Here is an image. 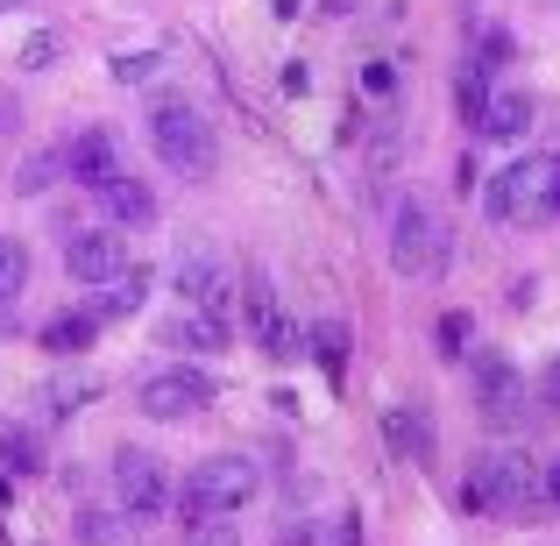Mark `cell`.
Listing matches in <instances>:
<instances>
[{"label":"cell","instance_id":"8","mask_svg":"<svg viewBox=\"0 0 560 546\" xmlns=\"http://www.w3.org/2000/svg\"><path fill=\"white\" fill-rule=\"evenodd\" d=\"M65 270H71V284H85V291H107L114 277L128 270V242H121V228H71L65 234Z\"/></svg>","mask_w":560,"mask_h":546},{"label":"cell","instance_id":"17","mask_svg":"<svg viewBox=\"0 0 560 546\" xmlns=\"http://www.w3.org/2000/svg\"><path fill=\"white\" fill-rule=\"evenodd\" d=\"M36 341H43V356H85L100 341V320L93 313H50Z\"/></svg>","mask_w":560,"mask_h":546},{"label":"cell","instance_id":"18","mask_svg":"<svg viewBox=\"0 0 560 546\" xmlns=\"http://www.w3.org/2000/svg\"><path fill=\"white\" fill-rule=\"evenodd\" d=\"M383 448H397V454H411V462H425V454H433L425 411H419V405H390V411H383Z\"/></svg>","mask_w":560,"mask_h":546},{"label":"cell","instance_id":"31","mask_svg":"<svg viewBox=\"0 0 560 546\" xmlns=\"http://www.w3.org/2000/svg\"><path fill=\"white\" fill-rule=\"evenodd\" d=\"M539 405H547L553 419H560V356L547 362V376H539Z\"/></svg>","mask_w":560,"mask_h":546},{"label":"cell","instance_id":"23","mask_svg":"<svg viewBox=\"0 0 560 546\" xmlns=\"http://www.w3.org/2000/svg\"><path fill=\"white\" fill-rule=\"evenodd\" d=\"M256 348H262L270 362H291V356H299V327H291L284 305H277L270 320H256Z\"/></svg>","mask_w":560,"mask_h":546},{"label":"cell","instance_id":"12","mask_svg":"<svg viewBox=\"0 0 560 546\" xmlns=\"http://www.w3.org/2000/svg\"><path fill=\"white\" fill-rule=\"evenodd\" d=\"M476 397H482V419H490V426H518L525 419V383H518V369H511L504 356H482Z\"/></svg>","mask_w":560,"mask_h":546},{"label":"cell","instance_id":"24","mask_svg":"<svg viewBox=\"0 0 560 546\" xmlns=\"http://www.w3.org/2000/svg\"><path fill=\"white\" fill-rule=\"evenodd\" d=\"M57 57H65V36H57V28H36V36H22L14 65H22V71H50Z\"/></svg>","mask_w":560,"mask_h":546},{"label":"cell","instance_id":"25","mask_svg":"<svg viewBox=\"0 0 560 546\" xmlns=\"http://www.w3.org/2000/svg\"><path fill=\"white\" fill-rule=\"evenodd\" d=\"M164 71V50H114V85H150Z\"/></svg>","mask_w":560,"mask_h":546},{"label":"cell","instance_id":"28","mask_svg":"<svg viewBox=\"0 0 560 546\" xmlns=\"http://www.w3.org/2000/svg\"><path fill=\"white\" fill-rule=\"evenodd\" d=\"M433 348L447 362H462L468 356V313H447V320H440V327H433Z\"/></svg>","mask_w":560,"mask_h":546},{"label":"cell","instance_id":"35","mask_svg":"<svg viewBox=\"0 0 560 546\" xmlns=\"http://www.w3.org/2000/svg\"><path fill=\"white\" fill-rule=\"evenodd\" d=\"M319 8H334V14H348V8H355V0H319Z\"/></svg>","mask_w":560,"mask_h":546},{"label":"cell","instance_id":"20","mask_svg":"<svg viewBox=\"0 0 560 546\" xmlns=\"http://www.w3.org/2000/svg\"><path fill=\"white\" fill-rule=\"evenodd\" d=\"M57 178H71V171H65V150H28L22 164H14V191H22V199H43Z\"/></svg>","mask_w":560,"mask_h":546},{"label":"cell","instance_id":"19","mask_svg":"<svg viewBox=\"0 0 560 546\" xmlns=\"http://www.w3.org/2000/svg\"><path fill=\"white\" fill-rule=\"evenodd\" d=\"M79 546H142V525L121 511H79Z\"/></svg>","mask_w":560,"mask_h":546},{"label":"cell","instance_id":"27","mask_svg":"<svg viewBox=\"0 0 560 546\" xmlns=\"http://www.w3.org/2000/svg\"><path fill=\"white\" fill-rule=\"evenodd\" d=\"M178 546H242V525H228V519H199V525H185V539Z\"/></svg>","mask_w":560,"mask_h":546},{"label":"cell","instance_id":"15","mask_svg":"<svg viewBox=\"0 0 560 546\" xmlns=\"http://www.w3.org/2000/svg\"><path fill=\"white\" fill-rule=\"evenodd\" d=\"M150 291H156V277H150V270H121V277H114V284L100 291L93 305H85V313H93L100 327H107V320H128V313H142V305H150Z\"/></svg>","mask_w":560,"mask_h":546},{"label":"cell","instance_id":"9","mask_svg":"<svg viewBox=\"0 0 560 546\" xmlns=\"http://www.w3.org/2000/svg\"><path fill=\"white\" fill-rule=\"evenodd\" d=\"M156 341H164L171 356H228L234 320L228 313H199V305H178V313L156 320Z\"/></svg>","mask_w":560,"mask_h":546},{"label":"cell","instance_id":"2","mask_svg":"<svg viewBox=\"0 0 560 546\" xmlns=\"http://www.w3.org/2000/svg\"><path fill=\"white\" fill-rule=\"evenodd\" d=\"M262 497V468L248 462V454H206L199 468L185 476V525H199V519H234L242 504H256Z\"/></svg>","mask_w":560,"mask_h":546},{"label":"cell","instance_id":"26","mask_svg":"<svg viewBox=\"0 0 560 546\" xmlns=\"http://www.w3.org/2000/svg\"><path fill=\"white\" fill-rule=\"evenodd\" d=\"M454 100H462V121L468 128H482V107H490V71H462V93H454Z\"/></svg>","mask_w":560,"mask_h":546},{"label":"cell","instance_id":"6","mask_svg":"<svg viewBox=\"0 0 560 546\" xmlns=\"http://www.w3.org/2000/svg\"><path fill=\"white\" fill-rule=\"evenodd\" d=\"M107 483H114L121 519H136V525H156L171 511V462H156L150 448H114Z\"/></svg>","mask_w":560,"mask_h":546},{"label":"cell","instance_id":"13","mask_svg":"<svg viewBox=\"0 0 560 546\" xmlns=\"http://www.w3.org/2000/svg\"><path fill=\"white\" fill-rule=\"evenodd\" d=\"M533 121H539V100L525 93V85H497L490 107H482V128H476V136L482 142H525V136H533Z\"/></svg>","mask_w":560,"mask_h":546},{"label":"cell","instance_id":"4","mask_svg":"<svg viewBox=\"0 0 560 546\" xmlns=\"http://www.w3.org/2000/svg\"><path fill=\"white\" fill-rule=\"evenodd\" d=\"M383 248H390V270L397 277H433L440 256H447V228H440V213L419 199V191H405V199H397V213H390Z\"/></svg>","mask_w":560,"mask_h":546},{"label":"cell","instance_id":"36","mask_svg":"<svg viewBox=\"0 0 560 546\" xmlns=\"http://www.w3.org/2000/svg\"><path fill=\"white\" fill-rule=\"evenodd\" d=\"M8 8H14V0H0V14H8Z\"/></svg>","mask_w":560,"mask_h":546},{"label":"cell","instance_id":"33","mask_svg":"<svg viewBox=\"0 0 560 546\" xmlns=\"http://www.w3.org/2000/svg\"><path fill=\"white\" fill-rule=\"evenodd\" d=\"M362 85H370V93H383V100H390V93H397V79H390V65H370V71H362Z\"/></svg>","mask_w":560,"mask_h":546},{"label":"cell","instance_id":"14","mask_svg":"<svg viewBox=\"0 0 560 546\" xmlns=\"http://www.w3.org/2000/svg\"><path fill=\"white\" fill-rule=\"evenodd\" d=\"M65 171L79 185H100L121 171V142H114V128H79V136L65 142Z\"/></svg>","mask_w":560,"mask_h":546},{"label":"cell","instance_id":"5","mask_svg":"<svg viewBox=\"0 0 560 546\" xmlns=\"http://www.w3.org/2000/svg\"><path fill=\"white\" fill-rule=\"evenodd\" d=\"M553 178H560V156H518L504 164L482 191L490 220H547L553 213Z\"/></svg>","mask_w":560,"mask_h":546},{"label":"cell","instance_id":"34","mask_svg":"<svg viewBox=\"0 0 560 546\" xmlns=\"http://www.w3.org/2000/svg\"><path fill=\"white\" fill-rule=\"evenodd\" d=\"M14 121H22V107H14V100H0V136H8Z\"/></svg>","mask_w":560,"mask_h":546},{"label":"cell","instance_id":"3","mask_svg":"<svg viewBox=\"0 0 560 546\" xmlns=\"http://www.w3.org/2000/svg\"><path fill=\"white\" fill-rule=\"evenodd\" d=\"M539 497V462L525 448H482L468 462V504L476 511H518Z\"/></svg>","mask_w":560,"mask_h":546},{"label":"cell","instance_id":"1","mask_svg":"<svg viewBox=\"0 0 560 546\" xmlns=\"http://www.w3.org/2000/svg\"><path fill=\"white\" fill-rule=\"evenodd\" d=\"M142 136H150L156 164L171 171L178 185H206L220 171V142H213V121L191 107L185 93H156L150 114H142Z\"/></svg>","mask_w":560,"mask_h":546},{"label":"cell","instance_id":"11","mask_svg":"<svg viewBox=\"0 0 560 546\" xmlns=\"http://www.w3.org/2000/svg\"><path fill=\"white\" fill-rule=\"evenodd\" d=\"M85 191H93V206L107 213V228H150L156 220V191L142 178H128V171H114V178H100Z\"/></svg>","mask_w":560,"mask_h":546},{"label":"cell","instance_id":"16","mask_svg":"<svg viewBox=\"0 0 560 546\" xmlns=\"http://www.w3.org/2000/svg\"><path fill=\"white\" fill-rule=\"evenodd\" d=\"M305 356H313V369L327 376V391H341L348 383V320H319V327L305 334Z\"/></svg>","mask_w":560,"mask_h":546},{"label":"cell","instance_id":"21","mask_svg":"<svg viewBox=\"0 0 560 546\" xmlns=\"http://www.w3.org/2000/svg\"><path fill=\"white\" fill-rule=\"evenodd\" d=\"M0 468H14V476H36L43 468V440L22 419H0Z\"/></svg>","mask_w":560,"mask_h":546},{"label":"cell","instance_id":"10","mask_svg":"<svg viewBox=\"0 0 560 546\" xmlns=\"http://www.w3.org/2000/svg\"><path fill=\"white\" fill-rule=\"evenodd\" d=\"M171 291H178V305H199V313H228V305H234L228 263H220L213 248H185L178 270H171Z\"/></svg>","mask_w":560,"mask_h":546},{"label":"cell","instance_id":"32","mask_svg":"<svg viewBox=\"0 0 560 546\" xmlns=\"http://www.w3.org/2000/svg\"><path fill=\"white\" fill-rule=\"evenodd\" d=\"M539 497L560 504V454H553V462H539Z\"/></svg>","mask_w":560,"mask_h":546},{"label":"cell","instance_id":"29","mask_svg":"<svg viewBox=\"0 0 560 546\" xmlns=\"http://www.w3.org/2000/svg\"><path fill=\"white\" fill-rule=\"evenodd\" d=\"M100 397V383L93 376H65V383H50V405L57 411H79V405H93Z\"/></svg>","mask_w":560,"mask_h":546},{"label":"cell","instance_id":"7","mask_svg":"<svg viewBox=\"0 0 560 546\" xmlns=\"http://www.w3.org/2000/svg\"><path fill=\"white\" fill-rule=\"evenodd\" d=\"M213 376H206L199 362H171V369H150V376L136 383V405L150 411V419H164V426H185V419H199V411H213Z\"/></svg>","mask_w":560,"mask_h":546},{"label":"cell","instance_id":"22","mask_svg":"<svg viewBox=\"0 0 560 546\" xmlns=\"http://www.w3.org/2000/svg\"><path fill=\"white\" fill-rule=\"evenodd\" d=\"M28 270H36V263H28V242L22 234H0V305H14L28 291Z\"/></svg>","mask_w":560,"mask_h":546},{"label":"cell","instance_id":"30","mask_svg":"<svg viewBox=\"0 0 560 546\" xmlns=\"http://www.w3.org/2000/svg\"><path fill=\"white\" fill-rule=\"evenodd\" d=\"M327 546H362V511H341V519L327 525Z\"/></svg>","mask_w":560,"mask_h":546}]
</instances>
